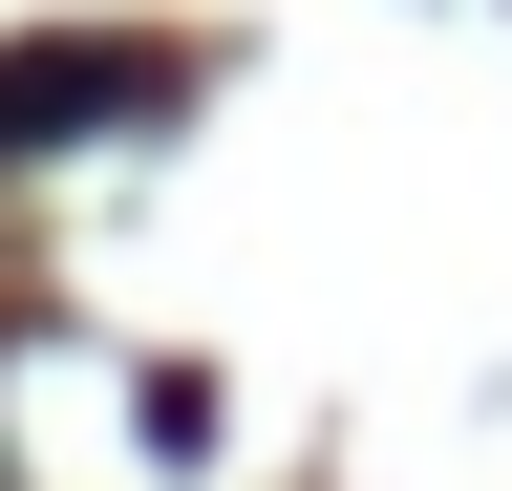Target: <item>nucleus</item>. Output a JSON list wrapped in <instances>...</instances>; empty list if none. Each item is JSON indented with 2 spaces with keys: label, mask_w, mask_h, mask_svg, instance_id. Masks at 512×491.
<instances>
[{
  "label": "nucleus",
  "mask_w": 512,
  "mask_h": 491,
  "mask_svg": "<svg viewBox=\"0 0 512 491\" xmlns=\"http://www.w3.org/2000/svg\"><path fill=\"white\" fill-rule=\"evenodd\" d=\"M171 65H128V43H43V65H0V150H43V129H86V107H150Z\"/></svg>",
  "instance_id": "1"
}]
</instances>
